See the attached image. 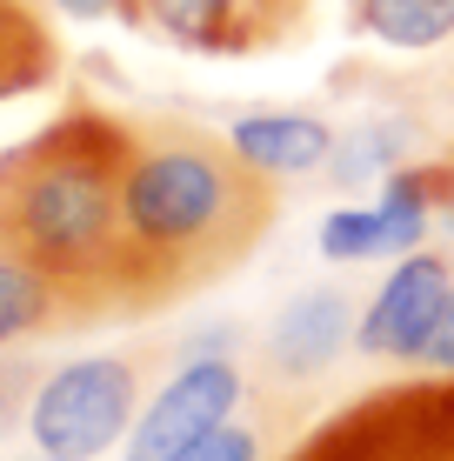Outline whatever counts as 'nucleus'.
<instances>
[{
	"label": "nucleus",
	"instance_id": "obj_17",
	"mask_svg": "<svg viewBox=\"0 0 454 461\" xmlns=\"http://www.w3.org/2000/svg\"><path fill=\"white\" fill-rule=\"evenodd\" d=\"M40 461H47V455H40Z\"/></svg>",
	"mask_w": 454,
	"mask_h": 461
},
{
	"label": "nucleus",
	"instance_id": "obj_12",
	"mask_svg": "<svg viewBox=\"0 0 454 461\" xmlns=\"http://www.w3.org/2000/svg\"><path fill=\"white\" fill-rule=\"evenodd\" d=\"M354 34L401 54H428L454 41V0H354Z\"/></svg>",
	"mask_w": 454,
	"mask_h": 461
},
{
	"label": "nucleus",
	"instance_id": "obj_13",
	"mask_svg": "<svg viewBox=\"0 0 454 461\" xmlns=\"http://www.w3.org/2000/svg\"><path fill=\"white\" fill-rule=\"evenodd\" d=\"M408 161V121H361L348 134H334V154H327V181L334 187H368L387 181Z\"/></svg>",
	"mask_w": 454,
	"mask_h": 461
},
{
	"label": "nucleus",
	"instance_id": "obj_6",
	"mask_svg": "<svg viewBox=\"0 0 454 461\" xmlns=\"http://www.w3.org/2000/svg\"><path fill=\"white\" fill-rule=\"evenodd\" d=\"M454 294V261L441 248H414L395 254V267L381 275V288L368 294L361 328H354V348L374 361H421L441 328V308Z\"/></svg>",
	"mask_w": 454,
	"mask_h": 461
},
{
	"label": "nucleus",
	"instance_id": "obj_3",
	"mask_svg": "<svg viewBox=\"0 0 454 461\" xmlns=\"http://www.w3.org/2000/svg\"><path fill=\"white\" fill-rule=\"evenodd\" d=\"M140 421V368L128 355H81L40 375L27 402V441L47 461H101Z\"/></svg>",
	"mask_w": 454,
	"mask_h": 461
},
{
	"label": "nucleus",
	"instance_id": "obj_15",
	"mask_svg": "<svg viewBox=\"0 0 454 461\" xmlns=\"http://www.w3.org/2000/svg\"><path fill=\"white\" fill-rule=\"evenodd\" d=\"M421 368L454 375V294H448V308H441V328H434V341H428V355H421Z\"/></svg>",
	"mask_w": 454,
	"mask_h": 461
},
{
	"label": "nucleus",
	"instance_id": "obj_7",
	"mask_svg": "<svg viewBox=\"0 0 454 461\" xmlns=\"http://www.w3.org/2000/svg\"><path fill=\"white\" fill-rule=\"evenodd\" d=\"M354 328H361V314H354L348 288H301L280 301V314L268 321L261 355H268V368L280 381H307V375L334 368L341 348L354 341Z\"/></svg>",
	"mask_w": 454,
	"mask_h": 461
},
{
	"label": "nucleus",
	"instance_id": "obj_1",
	"mask_svg": "<svg viewBox=\"0 0 454 461\" xmlns=\"http://www.w3.org/2000/svg\"><path fill=\"white\" fill-rule=\"evenodd\" d=\"M280 214V187L241 161L227 134L181 121H134L120 228H128V314H154L234 275Z\"/></svg>",
	"mask_w": 454,
	"mask_h": 461
},
{
	"label": "nucleus",
	"instance_id": "obj_10",
	"mask_svg": "<svg viewBox=\"0 0 454 461\" xmlns=\"http://www.w3.org/2000/svg\"><path fill=\"white\" fill-rule=\"evenodd\" d=\"M227 140L241 148V161H254L268 181H301V174H327L334 154V127L301 107H268V114H241L227 127Z\"/></svg>",
	"mask_w": 454,
	"mask_h": 461
},
{
	"label": "nucleus",
	"instance_id": "obj_2",
	"mask_svg": "<svg viewBox=\"0 0 454 461\" xmlns=\"http://www.w3.org/2000/svg\"><path fill=\"white\" fill-rule=\"evenodd\" d=\"M128 148L134 121L67 107L0 154V254L81 288L114 321H128Z\"/></svg>",
	"mask_w": 454,
	"mask_h": 461
},
{
	"label": "nucleus",
	"instance_id": "obj_14",
	"mask_svg": "<svg viewBox=\"0 0 454 461\" xmlns=\"http://www.w3.org/2000/svg\"><path fill=\"white\" fill-rule=\"evenodd\" d=\"M167 461H268V448H261V435L247 421H221V428H208L200 441H187V448L167 455Z\"/></svg>",
	"mask_w": 454,
	"mask_h": 461
},
{
	"label": "nucleus",
	"instance_id": "obj_8",
	"mask_svg": "<svg viewBox=\"0 0 454 461\" xmlns=\"http://www.w3.org/2000/svg\"><path fill=\"white\" fill-rule=\"evenodd\" d=\"M140 27H154L187 54H247L274 41L288 21L274 0H140Z\"/></svg>",
	"mask_w": 454,
	"mask_h": 461
},
{
	"label": "nucleus",
	"instance_id": "obj_11",
	"mask_svg": "<svg viewBox=\"0 0 454 461\" xmlns=\"http://www.w3.org/2000/svg\"><path fill=\"white\" fill-rule=\"evenodd\" d=\"M54 68H60V47L47 34V21L27 0H0V101L47 87Z\"/></svg>",
	"mask_w": 454,
	"mask_h": 461
},
{
	"label": "nucleus",
	"instance_id": "obj_5",
	"mask_svg": "<svg viewBox=\"0 0 454 461\" xmlns=\"http://www.w3.org/2000/svg\"><path fill=\"white\" fill-rule=\"evenodd\" d=\"M241 388H247V375H241V361H234V355H194V361H181V368L154 388V402H140V421L128 428L120 455H128V461H167V455H181L187 441H200L208 428L234 421Z\"/></svg>",
	"mask_w": 454,
	"mask_h": 461
},
{
	"label": "nucleus",
	"instance_id": "obj_16",
	"mask_svg": "<svg viewBox=\"0 0 454 461\" xmlns=\"http://www.w3.org/2000/svg\"><path fill=\"white\" fill-rule=\"evenodd\" d=\"M60 14H74V21H101V14H120V21L140 27V0H54Z\"/></svg>",
	"mask_w": 454,
	"mask_h": 461
},
{
	"label": "nucleus",
	"instance_id": "obj_4",
	"mask_svg": "<svg viewBox=\"0 0 454 461\" xmlns=\"http://www.w3.org/2000/svg\"><path fill=\"white\" fill-rule=\"evenodd\" d=\"M288 461H454V375L361 394Z\"/></svg>",
	"mask_w": 454,
	"mask_h": 461
},
{
	"label": "nucleus",
	"instance_id": "obj_9",
	"mask_svg": "<svg viewBox=\"0 0 454 461\" xmlns=\"http://www.w3.org/2000/svg\"><path fill=\"white\" fill-rule=\"evenodd\" d=\"M93 321H114V314L101 301H87L81 288H67V281L0 254V348L40 341V335H74V328H93Z\"/></svg>",
	"mask_w": 454,
	"mask_h": 461
}]
</instances>
